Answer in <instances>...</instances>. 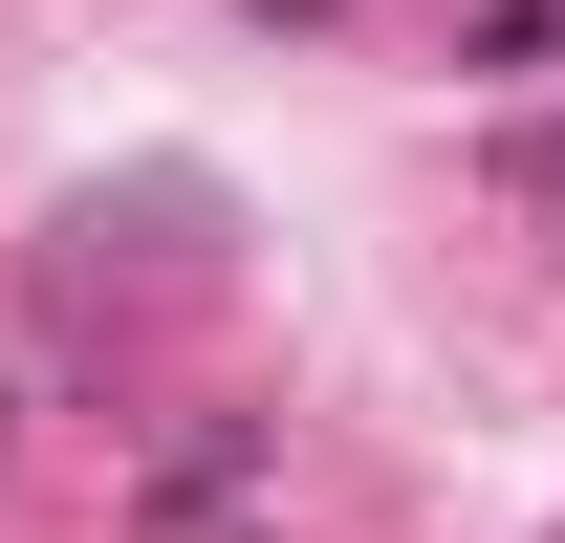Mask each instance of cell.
Masks as SVG:
<instances>
[{
    "label": "cell",
    "mask_w": 565,
    "mask_h": 543,
    "mask_svg": "<svg viewBox=\"0 0 565 543\" xmlns=\"http://www.w3.org/2000/svg\"><path fill=\"white\" fill-rule=\"evenodd\" d=\"M239 478H262V413H217L196 457H152V543H239Z\"/></svg>",
    "instance_id": "6da1fadb"
}]
</instances>
